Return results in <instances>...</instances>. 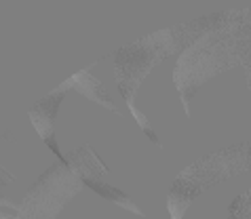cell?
<instances>
[{
    "mask_svg": "<svg viewBox=\"0 0 251 219\" xmlns=\"http://www.w3.org/2000/svg\"><path fill=\"white\" fill-rule=\"evenodd\" d=\"M82 186H87V188L95 190V192L100 194L101 198H106V200H110V202H114V204H118V207H123V209L131 211V213L144 215V213H142V209H139L137 204L131 200L127 194L121 192V190L114 188V186H110V183H103L100 177H82Z\"/></svg>",
    "mask_w": 251,
    "mask_h": 219,
    "instance_id": "4",
    "label": "cell"
},
{
    "mask_svg": "<svg viewBox=\"0 0 251 219\" xmlns=\"http://www.w3.org/2000/svg\"><path fill=\"white\" fill-rule=\"evenodd\" d=\"M13 181V175L11 173H6L2 167H0V198H2V188L4 186H9V183Z\"/></svg>",
    "mask_w": 251,
    "mask_h": 219,
    "instance_id": "6",
    "label": "cell"
},
{
    "mask_svg": "<svg viewBox=\"0 0 251 219\" xmlns=\"http://www.w3.org/2000/svg\"><path fill=\"white\" fill-rule=\"evenodd\" d=\"M171 51H173L171 34L163 30V32L154 34L152 38H144L131 47H123L114 57V61H116L114 74H116V80H118V87H121L125 101H127L129 110L133 112V116L139 122V126L144 129V133L158 146H160V141L154 135V131L148 126V120H146L144 112H139L135 108V91L139 84H142V80L146 78V74L154 68V63L163 59L165 55H169Z\"/></svg>",
    "mask_w": 251,
    "mask_h": 219,
    "instance_id": "1",
    "label": "cell"
},
{
    "mask_svg": "<svg viewBox=\"0 0 251 219\" xmlns=\"http://www.w3.org/2000/svg\"><path fill=\"white\" fill-rule=\"evenodd\" d=\"M30 120H32V124H34V129H36V133L40 137H43L45 144L51 147V152L57 156L61 162H66L68 156H64L59 150V146H57V139H55V131H53V122H55V118L51 116H47V114H40V112L36 110H30Z\"/></svg>",
    "mask_w": 251,
    "mask_h": 219,
    "instance_id": "5",
    "label": "cell"
},
{
    "mask_svg": "<svg viewBox=\"0 0 251 219\" xmlns=\"http://www.w3.org/2000/svg\"><path fill=\"white\" fill-rule=\"evenodd\" d=\"M61 89H64V91L72 89V91H76V93H80L82 97L91 99L93 103H100V105H103L106 110L118 114L116 105L110 101V97H108V93H106V89H103V84L91 74V70H82V72H76L74 76H70V78H68L64 84H61Z\"/></svg>",
    "mask_w": 251,
    "mask_h": 219,
    "instance_id": "3",
    "label": "cell"
},
{
    "mask_svg": "<svg viewBox=\"0 0 251 219\" xmlns=\"http://www.w3.org/2000/svg\"><path fill=\"white\" fill-rule=\"evenodd\" d=\"M80 188L82 177L72 160L51 165L27 190L19 204V219H55Z\"/></svg>",
    "mask_w": 251,
    "mask_h": 219,
    "instance_id": "2",
    "label": "cell"
}]
</instances>
